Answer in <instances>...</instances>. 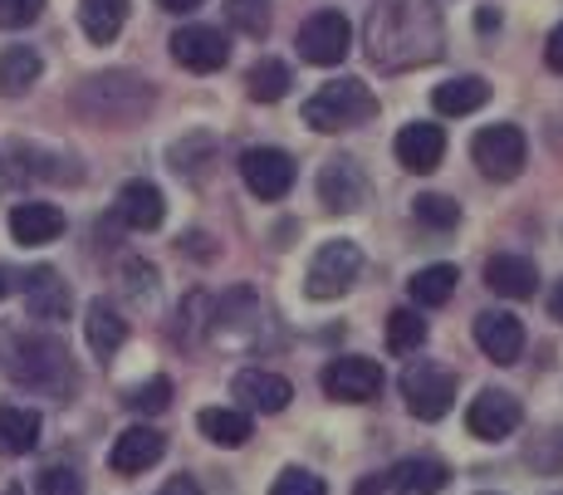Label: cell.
<instances>
[{
    "label": "cell",
    "instance_id": "d4e9b609",
    "mask_svg": "<svg viewBox=\"0 0 563 495\" xmlns=\"http://www.w3.org/2000/svg\"><path fill=\"white\" fill-rule=\"evenodd\" d=\"M485 99H490V84H485L481 74H461V79H451V84H437V94H431L437 113H446V118H465V113L485 109Z\"/></svg>",
    "mask_w": 563,
    "mask_h": 495
},
{
    "label": "cell",
    "instance_id": "1f68e13d",
    "mask_svg": "<svg viewBox=\"0 0 563 495\" xmlns=\"http://www.w3.org/2000/svg\"><path fill=\"white\" fill-rule=\"evenodd\" d=\"M225 20H231L241 35L265 40L269 35V0H225Z\"/></svg>",
    "mask_w": 563,
    "mask_h": 495
},
{
    "label": "cell",
    "instance_id": "f6af8a7d",
    "mask_svg": "<svg viewBox=\"0 0 563 495\" xmlns=\"http://www.w3.org/2000/svg\"><path fill=\"white\" fill-rule=\"evenodd\" d=\"M549 315L563 319V279H559V289H554V295H549Z\"/></svg>",
    "mask_w": 563,
    "mask_h": 495
},
{
    "label": "cell",
    "instance_id": "8d00e7d4",
    "mask_svg": "<svg viewBox=\"0 0 563 495\" xmlns=\"http://www.w3.org/2000/svg\"><path fill=\"white\" fill-rule=\"evenodd\" d=\"M45 0H0V30H25L40 20Z\"/></svg>",
    "mask_w": 563,
    "mask_h": 495
},
{
    "label": "cell",
    "instance_id": "ee69618b",
    "mask_svg": "<svg viewBox=\"0 0 563 495\" xmlns=\"http://www.w3.org/2000/svg\"><path fill=\"white\" fill-rule=\"evenodd\" d=\"M10 289H20V275H15V271H5V265H0V299H5Z\"/></svg>",
    "mask_w": 563,
    "mask_h": 495
},
{
    "label": "cell",
    "instance_id": "4316f807",
    "mask_svg": "<svg viewBox=\"0 0 563 495\" xmlns=\"http://www.w3.org/2000/svg\"><path fill=\"white\" fill-rule=\"evenodd\" d=\"M128 20V0H79V25L93 45H113Z\"/></svg>",
    "mask_w": 563,
    "mask_h": 495
},
{
    "label": "cell",
    "instance_id": "f1b7e54d",
    "mask_svg": "<svg viewBox=\"0 0 563 495\" xmlns=\"http://www.w3.org/2000/svg\"><path fill=\"white\" fill-rule=\"evenodd\" d=\"M456 285H461V271L456 265H427V271H417L407 279V289H411V299L417 305H427V309H441L451 295H456Z\"/></svg>",
    "mask_w": 563,
    "mask_h": 495
},
{
    "label": "cell",
    "instance_id": "7a4b0ae2",
    "mask_svg": "<svg viewBox=\"0 0 563 495\" xmlns=\"http://www.w3.org/2000/svg\"><path fill=\"white\" fill-rule=\"evenodd\" d=\"M5 373L20 387H35V393H64L74 383L69 369V353H64L59 339L49 333H15L5 353Z\"/></svg>",
    "mask_w": 563,
    "mask_h": 495
},
{
    "label": "cell",
    "instance_id": "8fae6325",
    "mask_svg": "<svg viewBox=\"0 0 563 495\" xmlns=\"http://www.w3.org/2000/svg\"><path fill=\"white\" fill-rule=\"evenodd\" d=\"M241 177L260 201H279L295 187V157L279 147H245L241 153Z\"/></svg>",
    "mask_w": 563,
    "mask_h": 495
},
{
    "label": "cell",
    "instance_id": "5bb4252c",
    "mask_svg": "<svg viewBox=\"0 0 563 495\" xmlns=\"http://www.w3.org/2000/svg\"><path fill=\"white\" fill-rule=\"evenodd\" d=\"M20 295H25L30 319H45V324L69 319V285H64L59 271H49V265H35V271L20 275Z\"/></svg>",
    "mask_w": 563,
    "mask_h": 495
},
{
    "label": "cell",
    "instance_id": "b9f144b4",
    "mask_svg": "<svg viewBox=\"0 0 563 495\" xmlns=\"http://www.w3.org/2000/svg\"><path fill=\"white\" fill-rule=\"evenodd\" d=\"M475 25H481V35H490V30H500V10H481V15H475Z\"/></svg>",
    "mask_w": 563,
    "mask_h": 495
},
{
    "label": "cell",
    "instance_id": "4fadbf2b",
    "mask_svg": "<svg viewBox=\"0 0 563 495\" xmlns=\"http://www.w3.org/2000/svg\"><path fill=\"white\" fill-rule=\"evenodd\" d=\"M172 59L191 74H211L231 59V45H225V35L216 25H181L172 35Z\"/></svg>",
    "mask_w": 563,
    "mask_h": 495
},
{
    "label": "cell",
    "instance_id": "9a60e30c",
    "mask_svg": "<svg viewBox=\"0 0 563 495\" xmlns=\"http://www.w3.org/2000/svg\"><path fill=\"white\" fill-rule=\"evenodd\" d=\"M475 349L495 363H519V353H525V324L515 315H505V309H485V315H475Z\"/></svg>",
    "mask_w": 563,
    "mask_h": 495
},
{
    "label": "cell",
    "instance_id": "ffe728a7",
    "mask_svg": "<svg viewBox=\"0 0 563 495\" xmlns=\"http://www.w3.org/2000/svg\"><path fill=\"white\" fill-rule=\"evenodd\" d=\"M387 486L397 495H441L451 486V471H446V461H437V457H407L387 471Z\"/></svg>",
    "mask_w": 563,
    "mask_h": 495
},
{
    "label": "cell",
    "instance_id": "484cf974",
    "mask_svg": "<svg viewBox=\"0 0 563 495\" xmlns=\"http://www.w3.org/2000/svg\"><path fill=\"white\" fill-rule=\"evenodd\" d=\"M201 437L216 441V447H245L251 441V413H241V407H206V413L197 417Z\"/></svg>",
    "mask_w": 563,
    "mask_h": 495
},
{
    "label": "cell",
    "instance_id": "f35d334b",
    "mask_svg": "<svg viewBox=\"0 0 563 495\" xmlns=\"http://www.w3.org/2000/svg\"><path fill=\"white\" fill-rule=\"evenodd\" d=\"M544 59H549V69L563 74V25L549 35V45H544Z\"/></svg>",
    "mask_w": 563,
    "mask_h": 495
},
{
    "label": "cell",
    "instance_id": "f546056e",
    "mask_svg": "<svg viewBox=\"0 0 563 495\" xmlns=\"http://www.w3.org/2000/svg\"><path fill=\"white\" fill-rule=\"evenodd\" d=\"M289 64L285 59H260L251 74H245V89H251L255 103H279L289 94Z\"/></svg>",
    "mask_w": 563,
    "mask_h": 495
},
{
    "label": "cell",
    "instance_id": "277c9868",
    "mask_svg": "<svg viewBox=\"0 0 563 495\" xmlns=\"http://www.w3.org/2000/svg\"><path fill=\"white\" fill-rule=\"evenodd\" d=\"M377 113V99L363 79H333L305 103V123L313 133H343V128H358Z\"/></svg>",
    "mask_w": 563,
    "mask_h": 495
},
{
    "label": "cell",
    "instance_id": "e575fe53",
    "mask_svg": "<svg viewBox=\"0 0 563 495\" xmlns=\"http://www.w3.org/2000/svg\"><path fill=\"white\" fill-rule=\"evenodd\" d=\"M269 495H329V486H323L313 471L305 466H289V471H279L275 476V486H269Z\"/></svg>",
    "mask_w": 563,
    "mask_h": 495
},
{
    "label": "cell",
    "instance_id": "836d02e7",
    "mask_svg": "<svg viewBox=\"0 0 563 495\" xmlns=\"http://www.w3.org/2000/svg\"><path fill=\"white\" fill-rule=\"evenodd\" d=\"M128 407H133V413H143V417L167 413V407H172V383L167 378H153V383L133 387V393H128Z\"/></svg>",
    "mask_w": 563,
    "mask_h": 495
},
{
    "label": "cell",
    "instance_id": "2e32d148",
    "mask_svg": "<svg viewBox=\"0 0 563 495\" xmlns=\"http://www.w3.org/2000/svg\"><path fill=\"white\" fill-rule=\"evenodd\" d=\"M162 451H167V437L157 432V427H128V432H118L113 451H108V466L118 471V476H143L147 466H157Z\"/></svg>",
    "mask_w": 563,
    "mask_h": 495
},
{
    "label": "cell",
    "instance_id": "ba28073f",
    "mask_svg": "<svg viewBox=\"0 0 563 495\" xmlns=\"http://www.w3.org/2000/svg\"><path fill=\"white\" fill-rule=\"evenodd\" d=\"M299 59H309V64H343L349 59V50H353V25L339 15V10H319V15H309L305 25H299Z\"/></svg>",
    "mask_w": 563,
    "mask_h": 495
},
{
    "label": "cell",
    "instance_id": "6da1fadb",
    "mask_svg": "<svg viewBox=\"0 0 563 495\" xmlns=\"http://www.w3.org/2000/svg\"><path fill=\"white\" fill-rule=\"evenodd\" d=\"M367 59L387 74L417 69V64L441 59L446 50V20L437 0H377L363 25Z\"/></svg>",
    "mask_w": 563,
    "mask_h": 495
},
{
    "label": "cell",
    "instance_id": "cb8c5ba5",
    "mask_svg": "<svg viewBox=\"0 0 563 495\" xmlns=\"http://www.w3.org/2000/svg\"><path fill=\"white\" fill-rule=\"evenodd\" d=\"M84 333H89V349L99 353V359H113V353L123 349V339H128V319L118 315L108 299H93L89 315H84Z\"/></svg>",
    "mask_w": 563,
    "mask_h": 495
},
{
    "label": "cell",
    "instance_id": "74e56055",
    "mask_svg": "<svg viewBox=\"0 0 563 495\" xmlns=\"http://www.w3.org/2000/svg\"><path fill=\"white\" fill-rule=\"evenodd\" d=\"M123 285H128V295H133V299H153L157 295V271L147 261H128Z\"/></svg>",
    "mask_w": 563,
    "mask_h": 495
},
{
    "label": "cell",
    "instance_id": "7402d4cb",
    "mask_svg": "<svg viewBox=\"0 0 563 495\" xmlns=\"http://www.w3.org/2000/svg\"><path fill=\"white\" fill-rule=\"evenodd\" d=\"M485 285H490L500 299H534L539 271H534V261H525V255H490V261H485Z\"/></svg>",
    "mask_w": 563,
    "mask_h": 495
},
{
    "label": "cell",
    "instance_id": "bcb514c9",
    "mask_svg": "<svg viewBox=\"0 0 563 495\" xmlns=\"http://www.w3.org/2000/svg\"><path fill=\"white\" fill-rule=\"evenodd\" d=\"M5 495H20V491H15V486H10V491H5Z\"/></svg>",
    "mask_w": 563,
    "mask_h": 495
},
{
    "label": "cell",
    "instance_id": "52a82bcc",
    "mask_svg": "<svg viewBox=\"0 0 563 495\" xmlns=\"http://www.w3.org/2000/svg\"><path fill=\"white\" fill-rule=\"evenodd\" d=\"M471 157H475V167H481L485 177L515 182L519 172H525V163H529V143H525V133H519L515 123H490V128H481V133L471 138Z\"/></svg>",
    "mask_w": 563,
    "mask_h": 495
},
{
    "label": "cell",
    "instance_id": "ab89813d",
    "mask_svg": "<svg viewBox=\"0 0 563 495\" xmlns=\"http://www.w3.org/2000/svg\"><path fill=\"white\" fill-rule=\"evenodd\" d=\"M157 495H201V486H197V481H191V476H172V481H167V486H162Z\"/></svg>",
    "mask_w": 563,
    "mask_h": 495
},
{
    "label": "cell",
    "instance_id": "603a6c76",
    "mask_svg": "<svg viewBox=\"0 0 563 495\" xmlns=\"http://www.w3.org/2000/svg\"><path fill=\"white\" fill-rule=\"evenodd\" d=\"M40 447V413L35 407H0V457H30Z\"/></svg>",
    "mask_w": 563,
    "mask_h": 495
},
{
    "label": "cell",
    "instance_id": "30bf717a",
    "mask_svg": "<svg viewBox=\"0 0 563 495\" xmlns=\"http://www.w3.org/2000/svg\"><path fill=\"white\" fill-rule=\"evenodd\" d=\"M323 393L333 397V403H373L377 393H383V369H377L373 359H329L319 373Z\"/></svg>",
    "mask_w": 563,
    "mask_h": 495
},
{
    "label": "cell",
    "instance_id": "44dd1931",
    "mask_svg": "<svg viewBox=\"0 0 563 495\" xmlns=\"http://www.w3.org/2000/svg\"><path fill=\"white\" fill-rule=\"evenodd\" d=\"M118 221L133 226V231H157L162 217H167V201H162V191L153 182H123V191H118Z\"/></svg>",
    "mask_w": 563,
    "mask_h": 495
},
{
    "label": "cell",
    "instance_id": "4dcf8cb0",
    "mask_svg": "<svg viewBox=\"0 0 563 495\" xmlns=\"http://www.w3.org/2000/svg\"><path fill=\"white\" fill-rule=\"evenodd\" d=\"M421 343H427V319H417V309H393L387 315V349L417 353Z\"/></svg>",
    "mask_w": 563,
    "mask_h": 495
},
{
    "label": "cell",
    "instance_id": "83f0119b",
    "mask_svg": "<svg viewBox=\"0 0 563 495\" xmlns=\"http://www.w3.org/2000/svg\"><path fill=\"white\" fill-rule=\"evenodd\" d=\"M40 69H45V59H40L35 50H30V45H10L5 55H0V94H5V99L30 94V84L40 79Z\"/></svg>",
    "mask_w": 563,
    "mask_h": 495
},
{
    "label": "cell",
    "instance_id": "7bdbcfd3",
    "mask_svg": "<svg viewBox=\"0 0 563 495\" xmlns=\"http://www.w3.org/2000/svg\"><path fill=\"white\" fill-rule=\"evenodd\" d=\"M383 491H387V481H383V476H363L353 495H383Z\"/></svg>",
    "mask_w": 563,
    "mask_h": 495
},
{
    "label": "cell",
    "instance_id": "8992f818",
    "mask_svg": "<svg viewBox=\"0 0 563 495\" xmlns=\"http://www.w3.org/2000/svg\"><path fill=\"white\" fill-rule=\"evenodd\" d=\"M402 397L411 407V417H421V422H441V417L451 413V403H456V373L441 369V363H407L402 373Z\"/></svg>",
    "mask_w": 563,
    "mask_h": 495
},
{
    "label": "cell",
    "instance_id": "3957f363",
    "mask_svg": "<svg viewBox=\"0 0 563 495\" xmlns=\"http://www.w3.org/2000/svg\"><path fill=\"white\" fill-rule=\"evenodd\" d=\"M79 103L89 118H99V123H133V118H143L153 109V89H147V79H137V74H99V79H89L79 89Z\"/></svg>",
    "mask_w": 563,
    "mask_h": 495
},
{
    "label": "cell",
    "instance_id": "e0dca14e",
    "mask_svg": "<svg viewBox=\"0 0 563 495\" xmlns=\"http://www.w3.org/2000/svg\"><path fill=\"white\" fill-rule=\"evenodd\" d=\"M231 393L241 397V413H285L295 387H289V378H279V373H269V369H245V373H235Z\"/></svg>",
    "mask_w": 563,
    "mask_h": 495
},
{
    "label": "cell",
    "instance_id": "5b68a950",
    "mask_svg": "<svg viewBox=\"0 0 563 495\" xmlns=\"http://www.w3.org/2000/svg\"><path fill=\"white\" fill-rule=\"evenodd\" d=\"M363 275V251L353 241H323L313 251L309 271H305V289L309 299H339L353 289V279Z\"/></svg>",
    "mask_w": 563,
    "mask_h": 495
},
{
    "label": "cell",
    "instance_id": "9c48e42d",
    "mask_svg": "<svg viewBox=\"0 0 563 495\" xmlns=\"http://www.w3.org/2000/svg\"><path fill=\"white\" fill-rule=\"evenodd\" d=\"M319 201L329 211H339V217H353V211L363 207L367 201V172H363L358 157L339 153L319 167Z\"/></svg>",
    "mask_w": 563,
    "mask_h": 495
},
{
    "label": "cell",
    "instance_id": "7c38bea8",
    "mask_svg": "<svg viewBox=\"0 0 563 495\" xmlns=\"http://www.w3.org/2000/svg\"><path fill=\"white\" fill-rule=\"evenodd\" d=\"M519 422H525V407H519V397L505 393V387H485L471 403V413H465V427L481 441H505Z\"/></svg>",
    "mask_w": 563,
    "mask_h": 495
},
{
    "label": "cell",
    "instance_id": "d6986e66",
    "mask_svg": "<svg viewBox=\"0 0 563 495\" xmlns=\"http://www.w3.org/2000/svg\"><path fill=\"white\" fill-rule=\"evenodd\" d=\"M10 235H15L20 245H49L64 235V211L54 207V201H20L15 211H10Z\"/></svg>",
    "mask_w": 563,
    "mask_h": 495
},
{
    "label": "cell",
    "instance_id": "d590c367",
    "mask_svg": "<svg viewBox=\"0 0 563 495\" xmlns=\"http://www.w3.org/2000/svg\"><path fill=\"white\" fill-rule=\"evenodd\" d=\"M35 495H84V481L74 466H45L35 481Z\"/></svg>",
    "mask_w": 563,
    "mask_h": 495
},
{
    "label": "cell",
    "instance_id": "d6a6232c",
    "mask_svg": "<svg viewBox=\"0 0 563 495\" xmlns=\"http://www.w3.org/2000/svg\"><path fill=\"white\" fill-rule=\"evenodd\" d=\"M411 217L421 226H431V231H451V226L461 221V207L451 197H441V191H427V197L411 201Z\"/></svg>",
    "mask_w": 563,
    "mask_h": 495
},
{
    "label": "cell",
    "instance_id": "60d3db41",
    "mask_svg": "<svg viewBox=\"0 0 563 495\" xmlns=\"http://www.w3.org/2000/svg\"><path fill=\"white\" fill-rule=\"evenodd\" d=\"M162 10H177V15H191V10H201L206 0H157Z\"/></svg>",
    "mask_w": 563,
    "mask_h": 495
},
{
    "label": "cell",
    "instance_id": "ac0fdd59",
    "mask_svg": "<svg viewBox=\"0 0 563 495\" xmlns=\"http://www.w3.org/2000/svg\"><path fill=\"white\" fill-rule=\"evenodd\" d=\"M397 163H402L407 172H437L441 157H446V133H441L437 123H407L402 133H397Z\"/></svg>",
    "mask_w": 563,
    "mask_h": 495
}]
</instances>
